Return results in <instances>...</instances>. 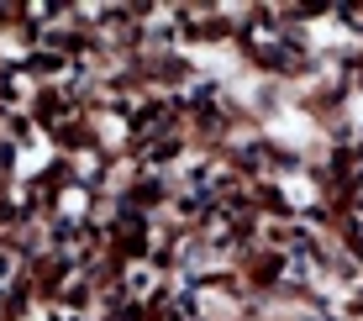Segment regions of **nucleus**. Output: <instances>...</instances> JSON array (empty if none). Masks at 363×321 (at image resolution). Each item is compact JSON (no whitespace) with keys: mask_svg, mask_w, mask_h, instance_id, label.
<instances>
[{"mask_svg":"<svg viewBox=\"0 0 363 321\" xmlns=\"http://www.w3.org/2000/svg\"><path fill=\"white\" fill-rule=\"evenodd\" d=\"M127 290H132V300H147V295L158 290V269L153 264H132L127 269Z\"/></svg>","mask_w":363,"mask_h":321,"instance_id":"nucleus-1","label":"nucleus"}]
</instances>
